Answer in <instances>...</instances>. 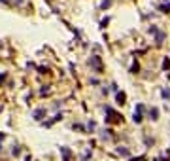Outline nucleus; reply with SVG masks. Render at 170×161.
I'll list each match as a JSON object with an SVG mask.
<instances>
[]
</instances>
